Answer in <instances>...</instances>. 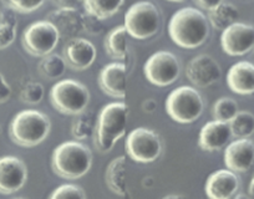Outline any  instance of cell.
Instances as JSON below:
<instances>
[{"mask_svg": "<svg viewBox=\"0 0 254 199\" xmlns=\"http://www.w3.org/2000/svg\"><path fill=\"white\" fill-rule=\"evenodd\" d=\"M168 34L180 48L196 49L208 39L209 21L201 10L186 6L172 15L168 24Z\"/></svg>", "mask_w": 254, "mask_h": 199, "instance_id": "6da1fadb", "label": "cell"}, {"mask_svg": "<svg viewBox=\"0 0 254 199\" xmlns=\"http://www.w3.org/2000/svg\"><path fill=\"white\" fill-rule=\"evenodd\" d=\"M92 166V153L79 141H67L54 149L51 168L64 179H79L89 173Z\"/></svg>", "mask_w": 254, "mask_h": 199, "instance_id": "7a4b0ae2", "label": "cell"}, {"mask_svg": "<svg viewBox=\"0 0 254 199\" xmlns=\"http://www.w3.org/2000/svg\"><path fill=\"white\" fill-rule=\"evenodd\" d=\"M128 108L125 102H111L100 111L95 130V146L107 153L126 133Z\"/></svg>", "mask_w": 254, "mask_h": 199, "instance_id": "3957f363", "label": "cell"}, {"mask_svg": "<svg viewBox=\"0 0 254 199\" xmlns=\"http://www.w3.org/2000/svg\"><path fill=\"white\" fill-rule=\"evenodd\" d=\"M50 130V118L45 113L38 110H24L11 120L9 135L18 146L35 147L48 138Z\"/></svg>", "mask_w": 254, "mask_h": 199, "instance_id": "277c9868", "label": "cell"}, {"mask_svg": "<svg viewBox=\"0 0 254 199\" xmlns=\"http://www.w3.org/2000/svg\"><path fill=\"white\" fill-rule=\"evenodd\" d=\"M50 101L60 113L76 116L89 106L90 92L84 84L76 80H61L51 87Z\"/></svg>", "mask_w": 254, "mask_h": 199, "instance_id": "5b68a950", "label": "cell"}, {"mask_svg": "<svg viewBox=\"0 0 254 199\" xmlns=\"http://www.w3.org/2000/svg\"><path fill=\"white\" fill-rule=\"evenodd\" d=\"M204 110L203 99L197 89L180 86L173 90L166 100V112L178 123H192L201 117Z\"/></svg>", "mask_w": 254, "mask_h": 199, "instance_id": "8992f818", "label": "cell"}, {"mask_svg": "<svg viewBox=\"0 0 254 199\" xmlns=\"http://www.w3.org/2000/svg\"><path fill=\"white\" fill-rule=\"evenodd\" d=\"M125 28L128 35L137 40H146L157 34L161 26V14L150 1H138L125 13Z\"/></svg>", "mask_w": 254, "mask_h": 199, "instance_id": "52a82bcc", "label": "cell"}, {"mask_svg": "<svg viewBox=\"0 0 254 199\" xmlns=\"http://www.w3.org/2000/svg\"><path fill=\"white\" fill-rule=\"evenodd\" d=\"M127 156L138 163H152L162 153V142L158 133L147 127H137L128 133L125 142Z\"/></svg>", "mask_w": 254, "mask_h": 199, "instance_id": "ba28073f", "label": "cell"}, {"mask_svg": "<svg viewBox=\"0 0 254 199\" xmlns=\"http://www.w3.org/2000/svg\"><path fill=\"white\" fill-rule=\"evenodd\" d=\"M60 41L58 29L48 20L33 23L24 30L21 44L26 52L36 57L51 54Z\"/></svg>", "mask_w": 254, "mask_h": 199, "instance_id": "9c48e42d", "label": "cell"}, {"mask_svg": "<svg viewBox=\"0 0 254 199\" xmlns=\"http://www.w3.org/2000/svg\"><path fill=\"white\" fill-rule=\"evenodd\" d=\"M145 77L152 85L160 87L175 84L181 75V64L177 56L170 51H157L148 57L143 65Z\"/></svg>", "mask_w": 254, "mask_h": 199, "instance_id": "30bf717a", "label": "cell"}, {"mask_svg": "<svg viewBox=\"0 0 254 199\" xmlns=\"http://www.w3.org/2000/svg\"><path fill=\"white\" fill-rule=\"evenodd\" d=\"M221 46L229 56H243L254 50V26L239 23L222 31Z\"/></svg>", "mask_w": 254, "mask_h": 199, "instance_id": "8fae6325", "label": "cell"}, {"mask_svg": "<svg viewBox=\"0 0 254 199\" xmlns=\"http://www.w3.org/2000/svg\"><path fill=\"white\" fill-rule=\"evenodd\" d=\"M186 76L194 86L204 89L219 81L222 77V69L214 57L201 54L188 62L186 66Z\"/></svg>", "mask_w": 254, "mask_h": 199, "instance_id": "7c38bea8", "label": "cell"}, {"mask_svg": "<svg viewBox=\"0 0 254 199\" xmlns=\"http://www.w3.org/2000/svg\"><path fill=\"white\" fill-rule=\"evenodd\" d=\"M46 20L58 29L60 39L66 41L85 31V15L74 6H59L46 15Z\"/></svg>", "mask_w": 254, "mask_h": 199, "instance_id": "4fadbf2b", "label": "cell"}, {"mask_svg": "<svg viewBox=\"0 0 254 199\" xmlns=\"http://www.w3.org/2000/svg\"><path fill=\"white\" fill-rule=\"evenodd\" d=\"M28 181V168L15 156L0 157V194H13L20 191Z\"/></svg>", "mask_w": 254, "mask_h": 199, "instance_id": "5bb4252c", "label": "cell"}, {"mask_svg": "<svg viewBox=\"0 0 254 199\" xmlns=\"http://www.w3.org/2000/svg\"><path fill=\"white\" fill-rule=\"evenodd\" d=\"M96 48L91 41L85 38L71 39L64 46V59L67 66L75 71H84L89 69L96 60Z\"/></svg>", "mask_w": 254, "mask_h": 199, "instance_id": "9a60e30c", "label": "cell"}, {"mask_svg": "<svg viewBox=\"0 0 254 199\" xmlns=\"http://www.w3.org/2000/svg\"><path fill=\"white\" fill-rule=\"evenodd\" d=\"M224 164L236 173H244L254 167V142L249 138H237L224 149Z\"/></svg>", "mask_w": 254, "mask_h": 199, "instance_id": "2e32d148", "label": "cell"}, {"mask_svg": "<svg viewBox=\"0 0 254 199\" xmlns=\"http://www.w3.org/2000/svg\"><path fill=\"white\" fill-rule=\"evenodd\" d=\"M97 82L104 94L115 99H125L127 89L126 65L122 62L106 65L100 71Z\"/></svg>", "mask_w": 254, "mask_h": 199, "instance_id": "e0dca14e", "label": "cell"}, {"mask_svg": "<svg viewBox=\"0 0 254 199\" xmlns=\"http://www.w3.org/2000/svg\"><path fill=\"white\" fill-rule=\"evenodd\" d=\"M239 189V178L231 169H219L208 177L204 192L211 199H229Z\"/></svg>", "mask_w": 254, "mask_h": 199, "instance_id": "ac0fdd59", "label": "cell"}, {"mask_svg": "<svg viewBox=\"0 0 254 199\" xmlns=\"http://www.w3.org/2000/svg\"><path fill=\"white\" fill-rule=\"evenodd\" d=\"M232 138V131L228 122L222 121H209L203 127L198 136V146L207 152L219 151L226 147Z\"/></svg>", "mask_w": 254, "mask_h": 199, "instance_id": "d6986e66", "label": "cell"}, {"mask_svg": "<svg viewBox=\"0 0 254 199\" xmlns=\"http://www.w3.org/2000/svg\"><path fill=\"white\" fill-rule=\"evenodd\" d=\"M227 85L237 95L254 94V64L239 61L231 66L227 74Z\"/></svg>", "mask_w": 254, "mask_h": 199, "instance_id": "ffe728a7", "label": "cell"}, {"mask_svg": "<svg viewBox=\"0 0 254 199\" xmlns=\"http://www.w3.org/2000/svg\"><path fill=\"white\" fill-rule=\"evenodd\" d=\"M127 162L126 157L119 156L112 159L105 172V181L112 193L120 197L128 196L127 186Z\"/></svg>", "mask_w": 254, "mask_h": 199, "instance_id": "44dd1931", "label": "cell"}, {"mask_svg": "<svg viewBox=\"0 0 254 199\" xmlns=\"http://www.w3.org/2000/svg\"><path fill=\"white\" fill-rule=\"evenodd\" d=\"M105 51L115 60H125L128 55V33L125 25L114 28L105 38Z\"/></svg>", "mask_w": 254, "mask_h": 199, "instance_id": "7402d4cb", "label": "cell"}, {"mask_svg": "<svg viewBox=\"0 0 254 199\" xmlns=\"http://www.w3.org/2000/svg\"><path fill=\"white\" fill-rule=\"evenodd\" d=\"M239 16H241V14H239L238 8L234 4L223 1L212 10H208L207 19L214 29L223 31L231 25L236 24L239 20Z\"/></svg>", "mask_w": 254, "mask_h": 199, "instance_id": "603a6c76", "label": "cell"}, {"mask_svg": "<svg viewBox=\"0 0 254 199\" xmlns=\"http://www.w3.org/2000/svg\"><path fill=\"white\" fill-rule=\"evenodd\" d=\"M95 113L92 111H82L81 113L76 115L71 126V135L75 140L85 141L95 136L96 130V122L95 121Z\"/></svg>", "mask_w": 254, "mask_h": 199, "instance_id": "cb8c5ba5", "label": "cell"}, {"mask_svg": "<svg viewBox=\"0 0 254 199\" xmlns=\"http://www.w3.org/2000/svg\"><path fill=\"white\" fill-rule=\"evenodd\" d=\"M124 3L125 0H84V6L87 14L105 20L115 15Z\"/></svg>", "mask_w": 254, "mask_h": 199, "instance_id": "d4e9b609", "label": "cell"}, {"mask_svg": "<svg viewBox=\"0 0 254 199\" xmlns=\"http://www.w3.org/2000/svg\"><path fill=\"white\" fill-rule=\"evenodd\" d=\"M67 64L63 56L58 54H49L39 62V72L48 80H58L65 74Z\"/></svg>", "mask_w": 254, "mask_h": 199, "instance_id": "484cf974", "label": "cell"}, {"mask_svg": "<svg viewBox=\"0 0 254 199\" xmlns=\"http://www.w3.org/2000/svg\"><path fill=\"white\" fill-rule=\"evenodd\" d=\"M228 123L236 138H249L254 133V115L248 111H239Z\"/></svg>", "mask_w": 254, "mask_h": 199, "instance_id": "4316f807", "label": "cell"}, {"mask_svg": "<svg viewBox=\"0 0 254 199\" xmlns=\"http://www.w3.org/2000/svg\"><path fill=\"white\" fill-rule=\"evenodd\" d=\"M239 112L238 103L232 97H221L212 107V116L214 120L229 122Z\"/></svg>", "mask_w": 254, "mask_h": 199, "instance_id": "83f0119b", "label": "cell"}, {"mask_svg": "<svg viewBox=\"0 0 254 199\" xmlns=\"http://www.w3.org/2000/svg\"><path fill=\"white\" fill-rule=\"evenodd\" d=\"M45 90L40 82L28 81L20 90V100L28 105H38L44 99Z\"/></svg>", "mask_w": 254, "mask_h": 199, "instance_id": "f1b7e54d", "label": "cell"}, {"mask_svg": "<svg viewBox=\"0 0 254 199\" xmlns=\"http://www.w3.org/2000/svg\"><path fill=\"white\" fill-rule=\"evenodd\" d=\"M4 5L13 9L16 13L29 14L36 11L44 5L45 0H1Z\"/></svg>", "mask_w": 254, "mask_h": 199, "instance_id": "f546056e", "label": "cell"}, {"mask_svg": "<svg viewBox=\"0 0 254 199\" xmlns=\"http://www.w3.org/2000/svg\"><path fill=\"white\" fill-rule=\"evenodd\" d=\"M86 193L84 189L75 184H63L54 189L53 193L50 194L51 199L58 198H86Z\"/></svg>", "mask_w": 254, "mask_h": 199, "instance_id": "4dcf8cb0", "label": "cell"}, {"mask_svg": "<svg viewBox=\"0 0 254 199\" xmlns=\"http://www.w3.org/2000/svg\"><path fill=\"white\" fill-rule=\"evenodd\" d=\"M16 26L0 23V50L9 48L16 39Z\"/></svg>", "mask_w": 254, "mask_h": 199, "instance_id": "1f68e13d", "label": "cell"}, {"mask_svg": "<svg viewBox=\"0 0 254 199\" xmlns=\"http://www.w3.org/2000/svg\"><path fill=\"white\" fill-rule=\"evenodd\" d=\"M102 30V20L96 16L87 14L85 15V31L89 34H100Z\"/></svg>", "mask_w": 254, "mask_h": 199, "instance_id": "d6a6232c", "label": "cell"}, {"mask_svg": "<svg viewBox=\"0 0 254 199\" xmlns=\"http://www.w3.org/2000/svg\"><path fill=\"white\" fill-rule=\"evenodd\" d=\"M0 23L8 24V25H13L18 28V19H16V11L13 9L5 6L4 9L0 10Z\"/></svg>", "mask_w": 254, "mask_h": 199, "instance_id": "836d02e7", "label": "cell"}, {"mask_svg": "<svg viewBox=\"0 0 254 199\" xmlns=\"http://www.w3.org/2000/svg\"><path fill=\"white\" fill-rule=\"evenodd\" d=\"M13 90L3 74H0V103H5L11 97Z\"/></svg>", "mask_w": 254, "mask_h": 199, "instance_id": "e575fe53", "label": "cell"}, {"mask_svg": "<svg viewBox=\"0 0 254 199\" xmlns=\"http://www.w3.org/2000/svg\"><path fill=\"white\" fill-rule=\"evenodd\" d=\"M194 3L197 4V6L203 10H212L213 8H216L217 5H219L221 3H223L224 0H193Z\"/></svg>", "mask_w": 254, "mask_h": 199, "instance_id": "d590c367", "label": "cell"}, {"mask_svg": "<svg viewBox=\"0 0 254 199\" xmlns=\"http://www.w3.org/2000/svg\"><path fill=\"white\" fill-rule=\"evenodd\" d=\"M141 107L146 113H153L157 108V102L153 99H146L142 105H141Z\"/></svg>", "mask_w": 254, "mask_h": 199, "instance_id": "8d00e7d4", "label": "cell"}, {"mask_svg": "<svg viewBox=\"0 0 254 199\" xmlns=\"http://www.w3.org/2000/svg\"><path fill=\"white\" fill-rule=\"evenodd\" d=\"M54 3L58 6H74L79 5L80 3H84V0H54Z\"/></svg>", "mask_w": 254, "mask_h": 199, "instance_id": "74e56055", "label": "cell"}, {"mask_svg": "<svg viewBox=\"0 0 254 199\" xmlns=\"http://www.w3.org/2000/svg\"><path fill=\"white\" fill-rule=\"evenodd\" d=\"M248 189H249V194L254 197V177L252 178L251 183H249V188Z\"/></svg>", "mask_w": 254, "mask_h": 199, "instance_id": "f35d334b", "label": "cell"}, {"mask_svg": "<svg viewBox=\"0 0 254 199\" xmlns=\"http://www.w3.org/2000/svg\"><path fill=\"white\" fill-rule=\"evenodd\" d=\"M236 197L237 199H239V198H248V196H246V194H236Z\"/></svg>", "mask_w": 254, "mask_h": 199, "instance_id": "ab89813d", "label": "cell"}, {"mask_svg": "<svg viewBox=\"0 0 254 199\" xmlns=\"http://www.w3.org/2000/svg\"><path fill=\"white\" fill-rule=\"evenodd\" d=\"M168 1H172V3H183L186 0H168Z\"/></svg>", "mask_w": 254, "mask_h": 199, "instance_id": "60d3db41", "label": "cell"}]
</instances>
